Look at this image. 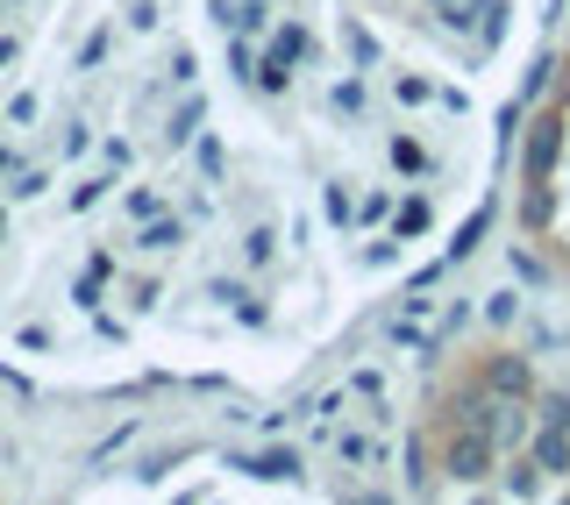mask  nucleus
I'll use <instances>...</instances> for the list:
<instances>
[]
</instances>
